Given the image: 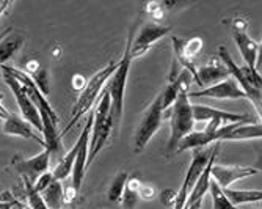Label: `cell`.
<instances>
[{"instance_id":"13","label":"cell","mask_w":262,"mask_h":209,"mask_svg":"<svg viewBox=\"0 0 262 209\" xmlns=\"http://www.w3.org/2000/svg\"><path fill=\"white\" fill-rule=\"evenodd\" d=\"M192 112H193V120L195 121H213L222 126L231 124V123H253V117L247 113H231L225 110H219L209 106L203 104H192Z\"/></svg>"},{"instance_id":"31","label":"cell","mask_w":262,"mask_h":209,"mask_svg":"<svg viewBox=\"0 0 262 209\" xmlns=\"http://www.w3.org/2000/svg\"><path fill=\"white\" fill-rule=\"evenodd\" d=\"M52 182H54V175H52V172H46V173H42V175L35 181L33 187H35V191H36L38 194H42Z\"/></svg>"},{"instance_id":"22","label":"cell","mask_w":262,"mask_h":209,"mask_svg":"<svg viewBox=\"0 0 262 209\" xmlns=\"http://www.w3.org/2000/svg\"><path fill=\"white\" fill-rule=\"evenodd\" d=\"M49 209H63L64 204V189L61 181H55L47 187L42 194H39Z\"/></svg>"},{"instance_id":"7","label":"cell","mask_w":262,"mask_h":209,"mask_svg":"<svg viewBox=\"0 0 262 209\" xmlns=\"http://www.w3.org/2000/svg\"><path fill=\"white\" fill-rule=\"evenodd\" d=\"M2 73H4V80L5 83L11 88L13 91V95H14V99L19 106V110H20V115H22V118L26 120L33 129H36L38 132L42 134V121H41V115L36 109V106L32 102V99L27 96V93L24 91L22 85L7 71H4L2 69Z\"/></svg>"},{"instance_id":"28","label":"cell","mask_w":262,"mask_h":209,"mask_svg":"<svg viewBox=\"0 0 262 209\" xmlns=\"http://www.w3.org/2000/svg\"><path fill=\"white\" fill-rule=\"evenodd\" d=\"M127 179H129V175L126 172H120L112 181L110 184V189L107 192V198L110 201H120L121 197H123V192L126 189V184H127Z\"/></svg>"},{"instance_id":"34","label":"cell","mask_w":262,"mask_h":209,"mask_svg":"<svg viewBox=\"0 0 262 209\" xmlns=\"http://www.w3.org/2000/svg\"><path fill=\"white\" fill-rule=\"evenodd\" d=\"M4 99H5L4 93H0V120H7V118L10 117V112H8L7 107L4 106Z\"/></svg>"},{"instance_id":"3","label":"cell","mask_w":262,"mask_h":209,"mask_svg":"<svg viewBox=\"0 0 262 209\" xmlns=\"http://www.w3.org/2000/svg\"><path fill=\"white\" fill-rule=\"evenodd\" d=\"M93 115H94V118H93V128H91V135H90V151H88V159H86V170L90 169L91 162L101 153V150L107 145L108 138L113 132V128H115L113 117L110 113V96L105 88L101 93L96 110L93 112Z\"/></svg>"},{"instance_id":"1","label":"cell","mask_w":262,"mask_h":209,"mask_svg":"<svg viewBox=\"0 0 262 209\" xmlns=\"http://www.w3.org/2000/svg\"><path fill=\"white\" fill-rule=\"evenodd\" d=\"M118 66V61H110L105 68H102L101 71H98L96 74H94L85 85V88L80 91V95L73 107V110H71V120L68 123V126L60 132V137L63 138L64 134H68L71 129L74 128V124L79 123V120L83 117V115L86 112L91 110V107L94 106V102H98L101 93L107 83V80L110 79V76L115 73V69Z\"/></svg>"},{"instance_id":"8","label":"cell","mask_w":262,"mask_h":209,"mask_svg":"<svg viewBox=\"0 0 262 209\" xmlns=\"http://www.w3.org/2000/svg\"><path fill=\"white\" fill-rule=\"evenodd\" d=\"M93 118L94 115L93 112H90L86 124L83 126L76 147H77V154H76V160H74V167H73V182H71V187H73L76 192H79L80 185L83 182L85 173H86V159H88V151H90V135H91V128H93Z\"/></svg>"},{"instance_id":"11","label":"cell","mask_w":262,"mask_h":209,"mask_svg":"<svg viewBox=\"0 0 262 209\" xmlns=\"http://www.w3.org/2000/svg\"><path fill=\"white\" fill-rule=\"evenodd\" d=\"M173 43V51L176 61L185 69V71L196 80V66H195V57L203 48V39L201 38H190L182 39L179 36L171 38Z\"/></svg>"},{"instance_id":"35","label":"cell","mask_w":262,"mask_h":209,"mask_svg":"<svg viewBox=\"0 0 262 209\" xmlns=\"http://www.w3.org/2000/svg\"><path fill=\"white\" fill-rule=\"evenodd\" d=\"M76 195H77V192L73 187H71V185H69V187H66L64 189V203H71L76 198Z\"/></svg>"},{"instance_id":"18","label":"cell","mask_w":262,"mask_h":209,"mask_svg":"<svg viewBox=\"0 0 262 209\" xmlns=\"http://www.w3.org/2000/svg\"><path fill=\"white\" fill-rule=\"evenodd\" d=\"M41 121H42V138H44V150L51 154V160L58 157L63 151L61 137L58 132V121L51 118L49 115L41 113Z\"/></svg>"},{"instance_id":"6","label":"cell","mask_w":262,"mask_h":209,"mask_svg":"<svg viewBox=\"0 0 262 209\" xmlns=\"http://www.w3.org/2000/svg\"><path fill=\"white\" fill-rule=\"evenodd\" d=\"M210 154H212V150H206V148H200V150L193 151L192 160H190V165H188L187 173H185V178L181 184V189L174 195L173 209H184L185 207L187 198H188L190 192H192L193 185L196 184L200 175L203 173L204 167L207 165Z\"/></svg>"},{"instance_id":"27","label":"cell","mask_w":262,"mask_h":209,"mask_svg":"<svg viewBox=\"0 0 262 209\" xmlns=\"http://www.w3.org/2000/svg\"><path fill=\"white\" fill-rule=\"evenodd\" d=\"M140 187H141V182H140L137 178H129V179H127L126 189H124L123 197H121V200H123V207H124V209H132V207L137 204V201L140 200V198H138V191H140Z\"/></svg>"},{"instance_id":"24","label":"cell","mask_w":262,"mask_h":209,"mask_svg":"<svg viewBox=\"0 0 262 209\" xmlns=\"http://www.w3.org/2000/svg\"><path fill=\"white\" fill-rule=\"evenodd\" d=\"M223 191V189H222ZM223 194L226 195V198L239 207V204H247V203H254V201H260L262 194L260 191H239V189H225Z\"/></svg>"},{"instance_id":"14","label":"cell","mask_w":262,"mask_h":209,"mask_svg":"<svg viewBox=\"0 0 262 209\" xmlns=\"http://www.w3.org/2000/svg\"><path fill=\"white\" fill-rule=\"evenodd\" d=\"M188 98H212V99H247L244 90L229 76L228 79L206 87L198 91H188Z\"/></svg>"},{"instance_id":"29","label":"cell","mask_w":262,"mask_h":209,"mask_svg":"<svg viewBox=\"0 0 262 209\" xmlns=\"http://www.w3.org/2000/svg\"><path fill=\"white\" fill-rule=\"evenodd\" d=\"M24 181V187H26V197H27V203H29V209H49L47 204L44 203L42 197L35 191L33 184L27 179Z\"/></svg>"},{"instance_id":"23","label":"cell","mask_w":262,"mask_h":209,"mask_svg":"<svg viewBox=\"0 0 262 209\" xmlns=\"http://www.w3.org/2000/svg\"><path fill=\"white\" fill-rule=\"evenodd\" d=\"M24 46V38L17 35H7L0 41V68H2Z\"/></svg>"},{"instance_id":"9","label":"cell","mask_w":262,"mask_h":209,"mask_svg":"<svg viewBox=\"0 0 262 209\" xmlns=\"http://www.w3.org/2000/svg\"><path fill=\"white\" fill-rule=\"evenodd\" d=\"M0 69H4V71H7V73H10L20 85H22V88H24V91L27 93V96L32 99V102L36 106V109H38V112H39V115L41 113H46V115H49L51 118H54V120H57L58 121V115L55 113V110L52 109V106H51V102L47 101V98L42 95V93L39 91V88L36 87V83L32 80V77L30 76H27L24 71H20V69H17V68H13V66H8V65H4Z\"/></svg>"},{"instance_id":"36","label":"cell","mask_w":262,"mask_h":209,"mask_svg":"<svg viewBox=\"0 0 262 209\" xmlns=\"http://www.w3.org/2000/svg\"><path fill=\"white\" fill-rule=\"evenodd\" d=\"M13 7V2H7V0H0V19L2 16Z\"/></svg>"},{"instance_id":"42","label":"cell","mask_w":262,"mask_h":209,"mask_svg":"<svg viewBox=\"0 0 262 209\" xmlns=\"http://www.w3.org/2000/svg\"><path fill=\"white\" fill-rule=\"evenodd\" d=\"M0 128H2V126H0Z\"/></svg>"},{"instance_id":"10","label":"cell","mask_w":262,"mask_h":209,"mask_svg":"<svg viewBox=\"0 0 262 209\" xmlns=\"http://www.w3.org/2000/svg\"><path fill=\"white\" fill-rule=\"evenodd\" d=\"M171 32V27L160 26L157 22H148L145 24L137 35L132 38V46H130V57L132 60L145 55L152 44H156L160 38L166 36Z\"/></svg>"},{"instance_id":"37","label":"cell","mask_w":262,"mask_h":209,"mask_svg":"<svg viewBox=\"0 0 262 209\" xmlns=\"http://www.w3.org/2000/svg\"><path fill=\"white\" fill-rule=\"evenodd\" d=\"M20 204V201L14 200V201H0V209H14Z\"/></svg>"},{"instance_id":"30","label":"cell","mask_w":262,"mask_h":209,"mask_svg":"<svg viewBox=\"0 0 262 209\" xmlns=\"http://www.w3.org/2000/svg\"><path fill=\"white\" fill-rule=\"evenodd\" d=\"M32 77V80L36 83V87L39 88V91L42 93L44 96H47L49 95V91H51V82H49V79H51V76H49V71L47 69H38V71L33 74V76H30Z\"/></svg>"},{"instance_id":"39","label":"cell","mask_w":262,"mask_h":209,"mask_svg":"<svg viewBox=\"0 0 262 209\" xmlns=\"http://www.w3.org/2000/svg\"><path fill=\"white\" fill-rule=\"evenodd\" d=\"M8 33H11V29H7L5 32H2V33H0V41H2V39H4V38H5V36L8 35Z\"/></svg>"},{"instance_id":"15","label":"cell","mask_w":262,"mask_h":209,"mask_svg":"<svg viewBox=\"0 0 262 209\" xmlns=\"http://www.w3.org/2000/svg\"><path fill=\"white\" fill-rule=\"evenodd\" d=\"M232 39L245 61V66L248 69H253V71H257L256 60H257V54H259V43H256L253 38H250L247 35L244 22L235 20L234 29H232Z\"/></svg>"},{"instance_id":"33","label":"cell","mask_w":262,"mask_h":209,"mask_svg":"<svg viewBox=\"0 0 262 209\" xmlns=\"http://www.w3.org/2000/svg\"><path fill=\"white\" fill-rule=\"evenodd\" d=\"M85 85H86V79H85L83 76H80V74H76V76L73 77V88H74V90H79V91H82V90L85 88Z\"/></svg>"},{"instance_id":"5","label":"cell","mask_w":262,"mask_h":209,"mask_svg":"<svg viewBox=\"0 0 262 209\" xmlns=\"http://www.w3.org/2000/svg\"><path fill=\"white\" fill-rule=\"evenodd\" d=\"M165 120V112L162 107L160 95L148 106V109L143 113L140 124L135 132V153H141L151 142V138L160 129L162 121Z\"/></svg>"},{"instance_id":"40","label":"cell","mask_w":262,"mask_h":209,"mask_svg":"<svg viewBox=\"0 0 262 209\" xmlns=\"http://www.w3.org/2000/svg\"><path fill=\"white\" fill-rule=\"evenodd\" d=\"M2 192H4V187H2V185H0V195H2Z\"/></svg>"},{"instance_id":"4","label":"cell","mask_w":262,"mask_h":209,"mask_svg":"<svg viewBox=\"0 0 262 209\" xmlns=\"http://www.w3.org/2000/svg\"><path fill=\"white\" fill-rule=\"evenodd\" d=\"M170 138L168 145H166V151L174 153L179 142L185 135L193 132L195 120H193V112H192V102L188 98V88H182L179 95L171 107L170 113Z\"/></svg>"},{"instance_id":"19","label":"cell","mask_w":262,"mask_h":209,"mask_svg":"<svg viewBox=\"0 0 262 209\" xmlns=\"http://www.w3.org/2000/svg\"><path fill=\"white\" fill-rule=\"evenodd\" d=\"M2 132L7 135H13V137H22V138H32V140L38 142L39 145L44 147V138L39 137V134L35 132V129L20 117L14 113H10V117L7 120H4L2 124Z\"/></svg>"},{"instance_id":"25","label":"cell","mask_w":262,"mask_h":209,"mask_svg":"<svg viewBox=\"0 0 262 209\" xmlns=\"http://www.w3.org/2000/svg\"><path fill=\"white\" fill-rule=\"evenodd\" d=\"M76 154H77V147H76V143H74V147L71 148V151H69L64 157H61V160L55 165V169H54V172H52L55 181H64L71 173H73Z\"/></svg>"},{"instance_id":"26","label":"cell","mask_w":262,"mask_h":209,"mask_svg":"<svg viewBox=\"0 0 262 209\" xmlns=\"http://www.w3.org/2000/svg\"><path fill=\"white\" fill-rule=\"evenodd\" d=\"M209 192L212 195V209H239L226 198L223 191L219 187V184L212 178H210V184H209Z\"/></svg>"},{"instance_id":"32","label":"cell","mask_w":262,"mask_h":209,"mask_svg":"<svg viewBox=\"0 0 262 209\" xmlns=\"http://www.w3.org/2000/svg\"><path fill=\"white\" fill-rule=\"evenodd\" d=\"M154 197V189L149 187V185H143L141 184V187L138 191V198L140 200H151Z\"/></svg>"},{"instance_id":"2","label":"cell","mask_w":262,"mask_h":209,"mask_svg":"<svg viewBox=\"0 0 262 209\" xmlns=\"http://www.w3.org/2000/svg\"><path fill=\"white\" fill-rule=\"evenodd\" d=\"M132 38H134V30L129 35L124 54H123L121 60L118 61L115 73L110 76V79L107 80V83L104 87L110 96V113L113 117L115 128H118V124H120L121 117H123V110H124V93H126V83H127V77H129V71H130V63H132V57H130Z\"/></svg>"},{"instance_id":"41","label":"cell","mask_w":262,"mask_h":209,"mask_svg":"<svg viewBox=\"0 0 262 209\" xmlns=\"http://www.w3.org/2000/svg\"><path fill=\"white\" fill-rule=\"evenodd\" d=\"M14 209H19V207H14Z\"/></svg>"},{"instance_id":"16","label":"cell","mask_w":262,"mask_h":209,"mask_svg":"<svg viewBox=\"0 0 262 209\" xmlns=\"http://www.w3.org/2000/svg\"><path fill=\"white\" fill-rule=\"evenodd\" d=\"M219 57H220L222 63L225 65V68L228 69L229 76L237 82V85H239V87L244 90V93L247 95V99H250V101L256 106V110H257V113H259V112H260V91L251 88V87L247 83L241 66H237V65H235V61L232 60L231 54L228 52V49L225 48V46H220V48H219Z\"/></svg>"},{"instance_id":"21","label":"cell","mask_w":262,"mask_h":209,"mask_svg":"<svg viewBox=\"0 0 262 209\" xmlns=\"http://www.w3.org/2000/svg\"><path fill=\"white\" fill-rule=\"evenodd\" d=\"M262 129L259 123H231L228 126V132L225 135V142H239V140H251V138H260Z\"/></svg>"},{"instance_id":"38","label":"cell","mask_w":262,"mask_h":209,"mask_svg":"<svg viewBox=\"0 0 262 209\" xmlns=\"http://www.w3.org/2000/svg\"><path fill=\"white\" fill-rule=\"evenodd\" d=\"M201 206H203V201H196V203H193V204L185 206L184 209H201Z\"/></svg>"},{"instance_id":"17","label":"cell","mask_w":262,"mask_h":209,"mask_svg":"<svg viewBox=\"0 0 262 209\" xmlns=\"http://www.w3.org/2000/svg\"><path fill=\"white\" fill-rule=\"evenodd\" d=\"M257 173V169L254 167H245V165H212L210 178L219 184L220 189H228L229 185L239 179L253 176Z\"/></svg>"},{"instance_id":"20","label":"cell","mask_w":262,"mask_h":209,"mask_svg":"<svg viewBox=\"0 0 262 209\" xmlns=\"http://www.w3.org/2000/svg\"><path fill=\"white\" fill-rule=\"evenodd\" d=\"M228 77H229V73L223 63L210 61V63L203 65L201 68H196V83L201 88L215 85Z\"/></svg>"},{"instance_id":"12","label":"cell","mask_w":262,"mask_h":209,"mask_svg":"<svg viewBox=\"0 0 262 209\" xmlns=\"http://www.w3.org/2000/svg\"><path fill=\"white\" fill-rule=\"evenodd\" d=\"M11 165L14 167V170L22 176V179H27L32 184H35V181L46 172H49V165H51V154L46 150H42L39 154L24 159L20 156H16L11 160Z\"/></svg>"}]
</instances>
